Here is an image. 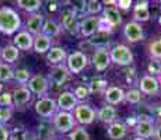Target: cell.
Instances as JSON below:
<instances>
[{"label": "cell", "instance_id": "cell-1", "mask_svg": "<svg viewBox=\"0 0 161 140\" xmlns=\"http://www.w3.org/2000/svg\"><path fill=\"white\" fill-rule=\"evenodd\" d=\"M21 27V18L17 11H14L10 7L0 8V32L6 35L17 32Z\"/></svg>", "mask_w": 161, "mask_h": 140}, {"label": "cell", "instance_id": "cell-2", "mask_svg": "<svg viewBox=\"0 0 161 140\" xmlns=\"http://www.w3.org/2000/svg\"><path fill=\"white\" fill-rule=\"evenodd\" d=\"M52 123H53V127L59 133H69L76 126V119H74L73 114H70V112L60 111L53 116Z\"/></svg>", "mask_w": 161, "mask_h": 140}, {"label": "cell", "instance_id": "cell-3", "mask_svg": "<svg viewBox=\"0 0 161 140\" xmlns=\"http://www.w3.org/2000/svg\"><path fill=\"white\" fill-rule=\"evenodd\" d=\"M111 62L118 66H129L133 62V53L126 45H116L109 51Z\"/></svg>", "mask_w": 161, "mask_h": 140}, {"label": "cell", "instance_id": "cell-4", "mask_svg": "<svg viewBox=\"0 0 161 140\" xmlns=\"http://www.w3.org/2000/svg\"><path fill=\"white\" fill-rule=\"evenodd\" d=\"M35 112L42 118H53L58 114V104L53 98L42 97L35 102Z\"/></svg>", "mask_w": 161, "mask_h": 140}, {"label": "cell", "instance_id": "cell-5", "mask_svg": "<svg viewBox=\"0 0 161 140\" xmlns=\"http://www.w3.org/2000/svg\"><path fill=\"white\" fill-rule=\"evenodd\" d=\"M74 119L76 122L81 123V125H90L97 118V112L92 109L90 105H84V104H80L76 107L74 109V114H73Z\"/></svg>", "mask_w": 161, "mask_h": 140}, {"label": "cell", "instance_id": "cell-6", "mask_svg": "<svg viewBox=\"0 0 161 140\" xmlns=\"http://www.w3.org/2000/svg\"><path fill=\"white\" fill-rule=\"evenodd\" d=\"M87 62H88L87 56L83 52L76 51L67 56V69L70 70V73L77 74L84 70V67L87 66Z\"/></svg>", "mask_w": 161, "mask_h": 140}, {"label": "cell", "instance_id": "cell-7", "mask_svg": "<svg viewBox=\"0 0 161 140\" xmlns=\"http://www.w3.org/2000/svg\"><path fill=\"white\" fill-rule=\"evenodd\" d=\"M48 88H49V81L48 79L41 74H36V76H32L31 80L28 81V90L31 92H34L35 95L38 97H44V95L48 92Z\"/></svg>", "mask_w": 161, "mask_h": 140}, {"label": "cell", "instance_id": "cell-8", "mask_svg": "<svg viewBox=\"0 0 161 140\" xmlns=\"http://www.w3.org/2000/svg\"><path fill=\"white\" fill-rule=\"evenodd\" d=\"M92 66L95 67V70L104 71L108 69V66L111 64V55L109 51H107V48H98L95 49L94 55H92Z\"/></svg>", "mask_w": 161, "mask_h": 140}, {"label": "cell", "instance_id": "cell-9", "mask_svg": "<svg viewBox=\"0 0 161 140\" xmlns=\"http://www.w3.org/2000/svg\"><path fill=\"white\" fill-rule=\"evenodd\" d=\"M58 108L63 112H70V111H74L76 107L79 105V99L74 95L73 91H63L60 95H59L58 101Z\"/></svg>", "mask_w": 161, "mask_h": 140}, {"label": "cell", "instance_id": "cell-10", "mask_svg": "<svg viewBox=\"0 0 161 140\" xmlns=\"http://www.w3.org/2000/svg\"><path fill=\"white\" fill-rule=\"evenodd\" d=\"M62 27L69 34H73V35H76L80 31V23L77 21L74 10L69 8V10H64L62 13Z\"/></svg>", "mask_w": 161, "mask_h": 140}, {"label": "cell", "instance_id": "cell-11", "mask_svg": "<svg viewBox=\"0 0 161 140\" xmlns=\"http://www.w3.org/2000/svg\"><path fill=\"white\" fill-rule=\"evenodd\" d=\"M135 130L137 137H142V139L153 137L156 135V126H154L153 119H139Z\"/></svg>", "mask_w": 161, "mask_h": 140}, {"label": "cell", "instance_id": "cell-12", "mask_svg": "<svg viewBox=\"0 0 161 140\" xmlns=\"http://www.w3.org/2000/svg\"><path fill=\"white\" fill-rule=\"evenodd\" d=\"M70 70L67 69V66H63V64H58L49 73V79L52 80L56 86H63L67 80L70 79Z\"/></svg>", "mask_w": 161, "mask_h": 140}, {"label": "cell", "instance_id": "cell-13", "mask_svg": "<svg viewBox=\"0 0 161 140\" xmlns=\"http://www.w3.org/2000/svg\"><path fill=\"white\" fill-rule=\"evenodd\" d=\"M123 34H125V38L129 42H137L143 36V28L136 21H130L123 28Z\"/></svg>", "mask_w": 161, "mask_h": 140}, {"label": "cell", "instance_id": "cell-14", "mask_svg": "<svg viewBox=\"0 0 161 140\" xmlns=\"http://www.w3.org/2000/svg\"><path fill=\"white\" fill-rule=\"evenodd\" d=\"M14 46L21 51H30L34 48V36L31 35L28 31H20L14 36Z\"/></svg>", "mask_w": 161, "mask_h": 140}, {"label": "cell", "instance_id": "cell-15", "mask_svg": "<svg viewBox=\"0 0 161 140\" xmlns=\"http://www.w3.org/2000/svg\"><path fill=\"white\" fill-rule=\"evenodd\" d=\"M139 86H140V91L144 92V94H156L160 90V83L156 77L150 76H143L139 81Z\"/></svg>", "mask_w": 161, "mask_h": 140}, {"label": "cell", "instance_id": "cell-16", "mask_svg": "<svg viewBox=\"0 0 161 140\" xmlns=\"http://www.w3.org/2000/svg\"><path fill=\"white\" fill-rule=\"evenodd\" d=\"M98 20L100 17H87L80 23V34L83 36H92L98 31Z\"/></svg>", "mask_w": 161, "mask_h": 140}, {"label": "cell", "instance_id": "cell-17", "mask_svg": "<svg viewBox=\"0 0 161 140\" xmlns=\"http://www.w3.org/2000/svg\"><path fill=\"white\" fill-rule=\"evenodd\" d=\"M125 91H123L120 87H109V88L105 90V101L108 102V105H118L125 99Z\"/></svg>", "mask_w": 161, "mask_h": 140}, {"label": "cell", "instance_id": "cell-18", "mask_svg": "<svg viewBox=\"0 0 161 140\" xmlns=\"http://www.w3.org/2000/svg\"><path fill=\"white\" fill-rule=\"evenodd\" d=\"M31 97H32L31 91L28 90V87H25V86L17 87L13 91V101H14L15 107H24V105L28 104L31 101Z\"/></svg>", "mask_w": 161, "mask_h": 140}, {"label": "cell", "instance_id": "cell-19", "mask_svg": "<svg viewBox=\"0 0 161 140\" xmlns=\"http://www.w3.org/2000/svg\"><path fill=\"white\" fill-rule=\"evenodd\" d=\"M44 15L41 14H32L27 21V31L31 34V35H39L42 31V27H44Z\"/></svg>", "mask_w": 161, "mask_h": 140}, {"label": "cell", "instance_id": "cell-20", "mask_svg": "<svg viewBox=\"0 0 161 140\" xmlns=\"http://www.w3.org/2000/svg\"><path fill=\"white\" fill-rule=\"evenodd\" d=\"M46 59H48L49 64L58 66V64H60L64 59H67V55H66L64 48H62V46H53V48H51V51L48 52Z\"/></svg>", "mask_w": 161, "mask_h": 140}, {"label": "cell", "instance_id": "cell-21", "mask_svg": "<svg viewBox=\"0 0 161 140\" xmlns=\"http://www.w3.org/2000/svg\"><path fill=\"white\" fill-rule=\"evenodd\" d=\"M128 133V126L122 122H118L115 120L114 123H111L108 126V136H109L112 140H119V139H123Z\"/></svg>", "mask_w": 161, "mask_h": 140}, {"label": "cell", "instance_id": "cell-22", "mask_svg": "<svg viewBox=\"0 0 161 140\" xmlns=\"http://www.w3.org/2000/svg\"><path fill=\"white\" fill-rule=\"evenodd\" d=\"M133 17H135L136 23H143L150 18V10H148V3L147 2H137L133 8Z\"/></svg>", "mask_w": 161, "mask_h": 140}, {"label": "cell", "instance_id": "cell-23", "mask_svg": "<svg viewBox=\"0 0 161 140\" xmlns=\"http://www.w3.org/2000/svg\"><path fill=\"white\" fill-rule=\"evenodd\" d=\"M97 118L101 122L111 125V123H114L116 120V109L112 105H105L97 112Z\"/></svg>", "mask_w": 161, "mask_h": 140}, {"label": "cell", "instance_id": "cell-24", "mask_svg": "<svg viewBox=\"0 0 161 140\" xmlns=\"http://www.w3.org/2000/svg\"><path fill=\"white\" fill-rule=\"evenodd\" d=\"M51 38H48L44 34L34 36V51L36 53H45V52L51 51Z\"/></svg>", "mask_w": 161, "mask_h": 140}, {"label": "cell", "instance_id": "cell-25", "mask_svg": "<svg viewBox=\"0 0 161 140\" xmlns=\"http://www.w3.org/2000/svg\"><path fill=\"white\" fill-rule=\"evenodd\" d=\"M103 17H104L105 20H107L108 23H109L114 28L122 24V15H120V13L118 11V8H115V7H107V8H104Z\"/></svg>", "mask_w": 161, "mask_h": 140}, {"label": "cell", "instance_id": "cell-26", "mask_svg": "<svg viewBox=\"0 0 161 140\" xmlns=\"http://www.w3.org/2000/svg\"><path fill=\"white\" fill-rule=\"evenodd\" d=\"M60 25L56 23V21L53 20H46L44 23V27H42V31L41 34H44L46 35L48 38H55V36H58L59 34H60Z\"/></svg>", "mask_w": 161, "mask_h": 140}, {"label": "cell", "instance_id": "cell-27", "mask_svg": "<svg viewBox=\"0 0 161 140\" xmlns=\"http://www.w3.org/2000/svg\"><path fill=\"white\" fill-rule=\"evenodd\" d=\"M20 49H17L14 45H7L2 49V59L6 62V63H14L18 59V55H20Z\"/></svg>", "mask_w": 161, "mask_h": 140}, {"label": "cell", "instance_id": "cell-28", "mask_svg": "<svg viewBox=\"0 0 161 140\" xmlns=\"http://www.w3.org/2000/svg\"><path fill=\"white\" fill-rule=\"evenodd\" d=\"M53 125H51L48 122H42L38 126V137L41 140H51L52 136H53Z\"/></svg>", "mask_w": 161, "mask_h": 140}, {"label": "cell", "instance_id": "cell-29", "mask_svg": "<svg viewBox=\"0 0 161 140\" xmlns=\"http://www.w3.org/2000/svg\"><path fill=\"white\" fill-rule=\"evenodd\" d=\"M17 4H18V7H21L23 10L28 11V13H34V11H36L41 7L42 2L41 0H18Z\"/></svg>", "mask_w": 161, "mask_h": 140}, {"label": "cell", "instance_id": "cell-30", "mask_svg": "<svg viewBox=\"0 0 161 140\" xmlns=\"http://www.w3.org/2000/svg\"><path fill=\"white\" fill-rule=\"evenodd\" d=\"M109 34H104V32H95L94 35H92V38L90 39V42L92 43V45H95L97 46V49L98 48H105V46L109 43Z\"/></svg>", "mask_w": 161, "mask_h": 140}, {"label": "cell", "instance_id": "cell-31", "mask_svg": "<svg viewBox=\"0 0 161 140\" xmlns=\"http://www.w3.org/2000/svg\"><path fill=\"white\" fill-rule=\"evenodd\" d=\"M13 67L8 63H0V81H8V80L14 79Z\"/></svg>", "mask_w": 161, "mask_h": 140}, {"label": "cell", "instance_id": "cell-32", "mask_svg": "<svg viewBox=\"0 0 161 140\" xmlns=\"http://www.w3.org/2000/svg\"><path fill=\"white\" fill-rule=\"evenodd\" d=\"M107 84L108 81L105 79H94L91 80V83L88 84V90H90V94H94V92H101L107 88Z\"/></svg>", "mask_w": 161, "mask_h": 140}, {"label": "cell", "instance_id": "cell-33", "mask_svg": "<svg viewBox=\"0 0 161 140\" xmlns=\"http://www.w3.org/2000/svg\"><path fill=\"white\" fill-rule=\"evenodd\" d=\"M14 79H15V81H18L20 84H25L31 80V73H30L28 69H25V67H20V69L15 70Z\"/></svg>", "mask_w": 161, "mask_h": 140}, {"label": "cell", "instance_id": "cell-34", "mask_svg": "<svg viewBox=\"0 0 161 140\" xmlns=\"http://www.w3.org/2000/svg\"><path fill=\"white\" fill-rule=\"evenodd\" d=\"M69 140H90V136L87 130L81 126H77L70 132V139Z\"/></svg>", "mask_w": 161, "mask_h": 140}, {"label": "cell", "instance_id": "cell-35", "mask_svg": "<svg viewBox=\"0 0 161 140\" xmlns=\"http://www.w3.org/2000/svg\"><path fill=\"white\" fill-rule=\"evenodd\" d=\"M148 51L153 59H161V38H157L156 41H153L148 46Z\"/></svg>", "mask_w": 161, "mask_h": 140}, {"label": "cell", "instance_id": "cell-36", "mask_svg": "<svg viewBox=\"0 0 161 140\" xmlns=\"http://www.w3.org/2000/svg\"><path fill=\"white\" fill-rule=\"evenodd\" d=\"M147 70H148V73H150V76H153V77L158 76V74H161V62L158 59H151V60L148 62Z\"/></svg>", "mask_w": 161, "mask_h": 140}, {"label": "cell", "instance_id": "cell-37", "mask_svg": "<svg viewBox=\"0 0 161 140\" xmlns=\"http://www.w3.org/2000/svg\"><path fill=\"white\" fill-rule=\"evenodd\" d=\"M125 99L128 102H130V104H139V102H140V99H142L140 90H137V88L129 90V91L126 92V95H125Z\"/></svg>", "mask_w": 161, "mask_h": 140}, {"label": "cell", "instance_id": "cell-38", "mask_svg": "<svg viewBox=\"0 0 161 140\" xmlns=\"http://www.w3.org/2000/svg\"><path fill=\"white\" fill-rule=\"evenodd\" d=\"M100 11H103V3L98 0H90L87 2V13L91 15L98 14Z\"/></svg>", "mask_w": 161, "mask_h": 140}, {"label": "cell", "instance_id": "cell-39", "mask_svg": "<svg viewBox=\"0 0 161 140\" xmlns=\"http://www.w3.org/2000/svg\"><path fill=\"white\" fill-rule=\"evenodd\" d=\"M13 116V108L11 107H4V108H0V123H6L11 119Z\"/></svg>", "mask_w": 161, "mask_h": 140}, {"label": "cell", "instance_id": "cell-40", "mask_svg": "<svg viewBox=\"0 0 161 140\" xmlns=\"http://www.w3.org/2000/svg\"><path fill=\"white\" fill-rule=\"evenodd\" d=\"M114 30V27L105 20L104 17H100L98 20V32H104V34H111Z\"/></svg>", "mask_w": 161, "mask_h": 140}, {"label": "cell", "instance_id": "cell-41", "mask_svg": "<svg viewBox=\"0 0 161 140\" xmlns=\"http://www.w3.org/2000/svg\"><path fill=\"white\" fill-rule=\"evenodd\" d=\"M74 95L77 97V99H84V98H87L88 95H90V90H88V87L87 86H77L76 88H74Z\"/></svg>", "mask_w": 161, "mask_h": 140}, {"label": "cell", "instance_id": "cell-42", "mask_svg": "<svg viewBox=\"0 0 161 140\" xmlns=\"http://www.w3.org/2000/svg\"><path fill=\"white\" fill-rule=\"evenodd\" d=\"M13 104H14L13 94H10V92H2V94H0V107L2 108L11 107Z\"/></svg>", "mask_w": 161, "mask_h": 140}, {"label": "cell", "instance_id": "cell-43", "mask_svg": "<svg viewBox=\"0 0 161 140\" xmlns=\"http://www.w3.org/2000/svg\"><path fill=\"white\" fill-rule=\"evenodd\" d=\"M10 140H28V133L23 129H15L10 135Z\"/></svg>", "mask_w": 161, "mask_h": 140}, {"label": "cell", "instance_id": "cell-44", "mask_svg": "<svg viewBox=\"0 0 161 140\" xmlns=\"http://www.w3.org/2000/svg\"><path fill=\"white\" fill-rule=\"evenodd\" d=\"M73 10H74V13H83V11H87V2H76L74 3V6H73Z\"/></svg>", "mask_w": 161, "mask_h": 140}, {"label": "cell", "instance_id": "cell-45", "mask_svg": "<svg viewBox=\"0 0 161 140\" xmlns=\"http://www.w3.org/2000/svg\"><path fill=\"white\" fill-rule=\"evenodd\" d=\"M0 140H10V133H8L7 127L0 123Z\"/></svg>", "mask_w": 161, "mask_h": 140}, {"label": "cell", "instance_id": "cell-46", "mask_svg": "<svg viewBox=\"0 0 161 140\" xmlns=\"http://www.w3.org/2000/svg\"><path fill=\"white\" fill-rule=\"evenodd\" d=\"M116 6H118L119 8L128 10V8H130L132 2H130V0H118V2H116Z\"/></svg>", "mask_w": 161, "mask_h": 140}, {"label": "cell", "instance_id": "cell-47", "mask_svg": "<svg viewBox=\"0 0 161 140\" xmlns=\"http://www.w3.org/2000/svg\"><path fill=\"white\" fill-rule=\"evenodd\" d=\"M137 122H139V119H136V118H128V119H126V123L125 125L126 126H135L136 127V125H137Z\"/></svg>", "mask_w": 161, "mask_h": 140}, {"label": "cell", "instance_id": "cell-48", "mask_svg": "<svg viewBox=\"0 0 161 140\" xmlns=\"http://www.w3.org/2000/svg\"><path fill=\"white\" fill-rule=\"evenodd\" d=\"M154 136H156L157 140H161V125L156 127V135H154Z\"/></svg>", "mask_w": 161, "mask_h": 140}, {"label": "cell", "instance_id": "cell-49", "mask_svg": "<svg viewBox=\"0 0 161 140\" xmlns=\"http://www.w3.org/2000/svg\"><path fill=\"white\" fill-rule=\"evenodd\" d=\"M55 8H56V3H49V10H55Z\"/></svg>", "mask_w": 161, "mask_h": 140}, {"label": "cell", "instance_id": "cell-50", "mask_svg": "<svg viewBox=\"0 0 161 140\" xmlns=\"http://www.w3.org/2000/svg\"><path fill=\"white\" fill-rule=\"evenodd\" d=\"M133 140H146V139H142V137H137V136H136V137L133 139Z\"/></svg>", "mask_w": 161, "mask_h": 140}, {"label": "cell", "instance_id": "cell-51", "mask_svg": "<svg viewBox=\"0 0 161 140\" xmlns=\"http://www.w3.org/2000/svg\"><path fill=\"white\" fill-rule=\"evenodd\" d=\"M158 24H160V25H161V15H160V17H158Z\"/></svg>", "mask_w": 161, "mask_h": 140}, {"label": "cell", "instance_id": "cell-52", "mask_svg": "<svg viewBox=\"0 0 161 140\" xmlns=\"http://www.w3.org/2000/svg\"><path fill=\"white\" fill-rule=\"evenodd\" d=\"M2 90H3V86H2V84H0V94H2Z\"/></svg>", "mask_w": 161, "mask_h": 140}, {"label": "cell", "instance_id": "cell-53", "mask_svg": "<svg viewBox=\"0 0 161 140\" xmlns=\"http://www.w3.org/2000/svg\"><path fill=\"white\" fill-rule=\"evenodd\" d=\"M0 58H2V49H0Z\"/></svg>", "mask_w": 161, "mask_h": 140}, {"label": "cell", "instance_id": "cell-54", "mask_svg": "<svg viewBox=\"0 0 161 140\" xmlns=\"http://www.w3.org/2000/svg\"><path fill=\"white\" fill-rule=\"evenodd\" d=\"M64 140H66V139H64Z\"/></svg>", "mask_w": 161, "mask_h": 140}]
</instances>
